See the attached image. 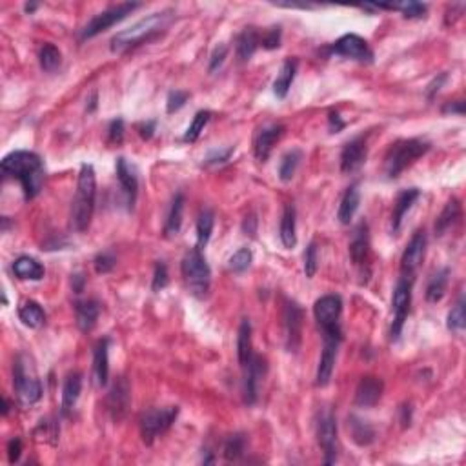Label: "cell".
Returning a JSON list of instances; mask_svg holds the SVG:
<instances>
[{"label":"cell","mask_w":466,"mask_h":466,"mask_svg":"<svg viewBox=\"0 0 466 466\" xmlns=\"http://www.w3.org/2000/svg\"><path fill=\"white\" fill-rule=\"evenodd\" d=\"M0 166L6 177H13L20 182L28 201L39 195L44 186V164L37 153L26 152V150L11 152L2 159Z\"/></svg>","instance_id":"obj_1"},{"label":"cell","mask_w":466,"mask_h":466,"mask_svg":"<svg viewBox=\"0 0 466 466\" xmlns=\"http://www.w3.org/2000/svg\"><path fill=\"white\" fill-rule=\"evenodd\" d=\"M95 197H97V177L91 164H82L77 182V193L71 208V224L77 231H86L91 224L95 211Z\"/></svg>","instance_id":"obj_2"},{"label":"cell","mask_w":466,"mask_h":466,"mask_svg":"<svg viewBox=\"0 0 466 466\" xmlns=\"http://www.w3.org/2000/svg\"><path fill=\"white\" fill-rule=\"evenodd\" d=\"M173 15L172 11H161V13H152V15L144 17L143 20H138L128 30L118 31L111 39V51L113 53H123L126 49L138 46L144 40H152L155 35L161 33L162 30H166L168 24L172 22Z\"/></svg>","instance_id":"obj_3"},{"label":"cell","mask_w":466,"mask_h":466,"mask_svg":"<svg viewBox=\"0 0 466 466\" xmlns=\"http://www.w3.org/2000/svg\"><path fill=\"white\" fill-rule=\"evenodd\" d=\"M181 271L188 292L197 299H204L211 286V270L204 256H202V250H199L195 246L190 251H186V256L182 259Z\"/></svg>","instance_id":"obj_4"},{"label":"cell","mask_w":466,"mask_h":466,"mask_svg":"<svg viewBox=\"0 0 466 466\" xmlns=\"http://www.w3.org/2000/svg\"><path fill=\"white\" fill-rule=\"evenodd\" d=\"M430 150V144L421 138H404L392 144L384 159V172L390 179H397L408 166L422 157Z\"/></svg>","instance_id":"obj_5"},{"label":"cell","mask_w":466,"mask_h":466,"mask_svg":"<svg viewBox=\"0 0 466 466\" xmlns=\"http://www.w3.org/2000/svg\"><path fill=\"white\" fill-rule=\"evenodd\" d=\"M179 415V406H164V408H150L141 415L138 427L141 436L146 445H153V441L166 433Z\"/></svg>","instance_id":"obj_6"},{"label":"cell","mask_w":466,"mask_h":466,"mask_svg":"<svg viewBox=\"0 0 466 466\" xmlns=\"http://www.w3.org/2000/svg\"><path fill=\"white\" fill-rule=\"evenodd\" d=\"M141 6L143 4H138V2H120V4H115L111 8H108V10H104L102 13L95 15L88 24L84 26L82 33H80V40L93 39L97 35L104 33L111 26H115L117 22H120V20H124L128 15H132L133 11L138 10Z\"/></svg>","instance_id":"obj_7"},{"label":"cell","mask_w":466,"mask_h":466,"mask_svg":"<svg viewBox=\"0 0 466 466\" xmlns=\"http://www.w3.org/2000/svg\"><path fill=\"white\" fill-rule=\"evenodd\" d=\"M323 354H321L319 366H317V373H315V384L317 386H326L332 375H334L335 359H337L339 344L343 341V332H341V328L326 330V332H323Z\"/></svg>","instance_id":"obj_8"},{"label":"cell","mask_w":466,"mask_h":466,"mask_svg":"<svg viewBox=\"0 0 466 466\" xmlns=\"http://www.w3.org/2000/svg\"><path fill=\"white\" fill-rule=\"evenodd\" d=\"M410 305H412V279L402 277V279H399L397 285H395L392 299L393 323L392 328H390V335H392L393 341L399 339V335H401L402 326L406 323L408 312H410Z\"/></svg>","instance_id":"obj_9"},{"label":"cell","mask_w":466,"mask_h":466,"mask_svg":"<svg viewBox=\"0 0 466 466\" xmlns=\"http://www.w3.org/2000/svg\"><path fill=\"white\" fill-rule=\"evenodd\" d=\"M13 384H15L20 401L24 404H35L42 399V384L37 375L28 372V364L22 361V357L17 359L15 366H13Z\"/></svg>","instance_id":"obj_10"},{"label":"cell","mask_w":466,"mask_h":466,"mask_svg":"<svg viewBox=\"0 0 466 466\" xmlns=\"http://www.w3.org/2000/svg\"><path fill=\"white\" fill-rule=\"evenodd\" d=\"M317 441L323 448L324 465H334L337 459V419L332 410H324L317 419Z\"/></svg>","instance_id":"obj_11"},{"label":"cell","mask_w":466,"mask_h":466,"mask_svg":"<svg viewBox=\"0 0 466 466\" xmlns=\"http://www.w3.org/2000/svg\"><path fill=\"white\" fill-rule=\"evenodd\" d=\"M242 368H244V388H242L244 402L248 406H251V404H256L257 399H259V388L260 383H262V377L266 375L268 364H266L265 357L251 354L250 361H248Z\"/></svg>","instance_id":"obj_12"},{"label":"cell","mask_w":466,"mask_h":466,"mask_svg":"<svg viewBox=\"0 0 466 466\" xmlns=\"http://www.w3.org/2000/svg\"><path fill=\"white\" fill-rule=\"evenodd\" d=\"M283 319H285L286 350L297 354L303 343V310L295 301H286Z\"/></svg>","instance_id":"obj_13"},{"label":"cell","mask_w":466,"mask_h":466,"mask_svg":"<svg viewBox=\"0 0 466 466\" xmlns=\"http://www.w3.org/2000/svg\"><path fill=\"white\" fill-rule=\"evenodd\" d=\"M341 314H343V299L339 295H323L321 299L315 301L314 315L321 328H323V332L341 328L339 326Z\"/></svg>","instance_id":"obj_14"},{"label":"cell","mask_w":466,"mask_h":466,"mask_svg":"<svg viewBox=\"0 0 466 466\" xmlns=\"http://www.w3.org/2000/svg\"><path fill=\"white\" fill-rule=\"evenodd\" d=\"M427 253V233L424 230H418L412 235L410 242L406 244V250L401 257V271L404 277H412L419 270L422 259Z\"/></svg>","instance_id":"obj_15"},{"label":"cell","mask_w":466,"mask_h":466,"mask_svg":"<svg viewBox=\"0 0 466 466\" xmlns=\"http://www.w3.org/2000/svg\"><path fill=\"white\" fill-rule=\"evenodd\" d=\"M129 402H132V390H129V383L124 377H118L115 384L111 386L106 399V406H108L109 415L113 421H123L126 418V413L129 410Z\"/></svg>","instance_id":"obj_16"},{"label":"cell","mask_w":466,"mask_h":466,"mask_svg":"<svg viewBox=\"0 0 466 466\" xmlns=\"http://www.w3.org/2000/svg\"><path fill=\"white\" fill-rule=\"evenodd\" d=\"M332 53L339 55V57H346V59H354V60H372V51L368 48V42L363 39V37H359L355 33H348L343 35L341 39L332 46L330 49Z\"/></svg>","instance_id":"obj_17"},{"label":"cell","mask_w":466,"mask_h":466,"mask_svg":"<svg viewBox=\"0 0 466 466\" xmlns=\"http://www.w3.org/2000/svg\"><path fill=\"white\" fill-rule=\"evenodd\" d=\"M368 157V146L363 137L352 138L350 143L344 144L343 152H341V170L344 173L357 172L359 168L363 166Z\"/></svg>","instance_id":"obj_18"},{"label":"cell","mask_w":466,"mask_h":466,"mask_svg":"<svg viewBox=\"0 0 466 466\" xmlns=\"http://www.w3.org/2000/svg\"><path fill=\"white\" fill-rule=\"evenodd\" d=\"M283 135H285V126L283 124H268L262 129H259L256 135V141H253V153H256L257 161H268L271 150H274V146Z\"/></svg>","instance_id":"obj_19"},{"label":"cell","mask_w":466,"mask_h":466,"mask_svg":"<svg viewBox=\"0 0 466 466\" xmlns=\"http://www.w3.org/2000/svg\"><path fill=\"white\" fill-rule=\"evenodd\" d=\"M384 383L379 377L366 375L359 381L357 390H355V406L359 408H372L375 406L381 397H383Z\"/></svg>","instance_id":"obj_20"},{"label":"cell","mask_w":466,"mask_h":466,"mask_svg":"<svg viewBox=\"0 0 466 466\" xmlns=\"http://www.w3.org/2000/svg\"><path fill=\"white\" fill-rule=\"evenodd\" d=\"M117 179L118 182H120V188H123L124 195H126L128 206L133 208L138 192V179L137 175H135V172H133V168L129 166L128 161L124 157L117 159Z\"/></svg>","instance_id":"obj_21"},{"label":"cell","mask_w":466,"mask_h":466,"mask_svg":"<svg viewBox=\"0 0 466 466\" xmlns=\"http://www.w3.org/2000/svg\"><path fill=\"white\" fill-rule=\"evenodd\" d=\"M75 314H77V326L80 332L88 334L97 326L98 315H100V305L95 299L79 301L75 305Z\"/></svg>","instance_id":"obj_22"},{"label":"cell","mask_w":466,"mask_h":466,"mask_svg":"<svg viewBox=\"0 0 466 466\" xmlns=\"http://www.w3.org/2000/svg\"><path fill=\"white\" fill-rule=\"evenodd\" d=\"M421 192H419L418 188H410V190H402L401 193L397 195V201L393 204V213H392V231L393 233H399L401 230L402 221H404V217L410 211V208L413 206V202L418 201Z\"/></svg>","instance_id":"obj_23"},{"label":"cell","mask_w":466,"mask_h":466,"mask_svg":"<svg viewBox=\"0 0 466 466\" xmlns=\"http://www.w3.org/2000/svg\"><path fill=\"white\" fill-rule=\"evenodd\" d=\"M370 251V235H368V224L361 222L355 228L354 237L350 241V257L354 260V265L361 266L366 262Z\"/></svg>","instance_id":"obj_24"},{"label":"cell","mask_w":466,"mask_h":466,"mask_svg":"<svg viewBox=\"0 0 466 466\" xmlns=\"http://www.w3.org/2000/svg\"><path fill=\"white\" fill-rule=\"evenodd\" d=\"M93 372L98 386H106L109 377V339H100L95 344Z\"/></svg>","instance_id":"obj_25"},{"label":"cell","mask_w":466,"mask_h":466,"mask_svg":"<svg viewBox=\"0 0 466 466\" xmlns=\"http://www.w3.org/2000/svg\"><path fill=\"white\" fill-rule=\"evenodd\" d=\"M80 392H82V375L79 372L69 373L64 381V386H62V404H60L62 415H69V412L79 401Z\"/></svg>","instance_id":"obj_26"},{"label":"cell","mask_w":466,"mask_h":466,"mask_svg":"<svg viewBox=\"0 0 466 466\" xmlns=\"http://www.w3.org/2000/svg\"><path fill=\"white\" fill-rule=\"evenodd\" d=\"M297 213H295L294 204H286L285 211H283V217H280V228H279V237L280 242L285 248L292 250L295 244H297Z\"/></svg>","instance_id":"obj_27"},{"label":"cell","mask_w":466,"mask_h":466,"mask_svg":"<svg viewBox=\"0 0 466 466\" xmlns=\"http://www.w3.org/2000/svg\"><path fill=\"white\" fill-rule=\"evenodd\" d=\"M359 204H361V190H359V184L355 182L346 190V193L341 199V204H339L337 219L341 221V224H350L352 222V219H354L359 210Z\"/></svg>","instance_id":"obj_28"},{"label":"cell","mask_w":466,"mask_h":466,"mask_svg":"<svg viewBox=\"0 0 466 466\" xmlns=\"http://www.w3.org/2000/svg\"><path fill=\"white\" fill-rule=\"evenodd\" d=\"M259 46H260V35L257 33L256 28H244L241 33L237 35L235 40L237 59L241 60V62L250 60Z\"/></svg>","instance_id":"obj_29"},{"label":"cell","mask_w":466,"mask_h":466,"mask_svg":"<svg viewBox=\"0 0 466 466\" xmlns=\"http://www.w3.org/2000/svg\"><path fill=\"white\" fill-rule=\"evenodd\" d=\"M348 432L352 436V441L357 447H370L375 441V430L372 428V424L363 421L357 415H350L348 418Z\"/></svg>","instance_id":"obj_30"},{"label":"cell","mask_w":466,"mask_h":466,"mask_svg":"<svg viewBox=\"0 0 466 466\" xmlns=\"http://www.w3.org/2000/svg\"><path fill=\"white\" fill-rule=\"evenodd\" d=\"M295 73H297V60L288 59L285 60V64L280 68L279 75L274 82V93L277 98H285L288 95L292 84H294Z\"/></svg>","instance_id":"obj_31"},{"label":"cell","mask_w":466,"mask_h":466,"mask_svg":"<svg viewBox=\"0 0 466 466\" xmlns=\"http://www.w3.org/2000/svg\"><path fill=\"white\" fill-rule=\"evenodd\" d=\"M13 271L19 279L26 280H40L44 277V268L40 265L39 260L33 259V257L22 256L13 262Z\"/></svg>","instance_id":"obj_32"},{"label":"cell","mask_w":466,"mask_h":466,"mask_svg":"<svg viewBox=\"0 0 466 466\" xmlns=\"http://www.w3.org/2000/svg\"><path fill=\"white\" fill-rule=\"evenodd\" d=\"M459 217H461V204H459L456 197H451L450 201L447 202V206L442 208L441 215L437 217L436 235H442L445 231L450 230L451 226L459 221Z\"/></svg>","instance_id":"obj_33"},{"label":"cell","mask_w":466,"mask_h":466,"mask_svg":"<svg viewBox=\"0 0 466 466\" xmlns=\"http://www.w3.org/2000/svg\"><path fill=\"white\" fill-rule=\"evenodd\" d=\"M19 319L22 321V324L28 326V328L37 330L40 328V326H44L46 314L39 303H35V301H26L24 305L19 308Z\"/></svg>","instance_id":"obj_34"},{"label":"cell","mask_w":466,"mask_h":466,"mask_svg":"<svg viewBox=\"0 0 466 466\" xmlns=\"http://www.w3.org/2000/svg\"><path fill=\"white\" fill-rule=\"evenodd\" d=\"M184 195L177 193L173 197L172 208H170V213H168L166 226H164V233L166 237H175L181 231L182 226V215H184Z\"/></svg>","instance_id":"obj_35"},{"label":"cell","mask_w":466,"mask_h":466,"mask_svg":"<svg viewBox=\"0 0 466 466\" xmlns=\"http://www.w3.org/2000/svg\"><path fill=\"white\" fill-rule=\"evenodd\" d=\"M251 323L250 319H242L237 335V357L241 366H244L251 357Z\"/></svg>","instance_id":"obj_36"},{"label":"cell","mask_w":466,"mask_h":466,"mask_svg":"<svg viewBox=\"0 0 466 466\" xmlns=\"http://www.w3.org/2000/svg\"><path fill=\"white\" fill-rule=\"evenodd\" d=\"M213 224H215V215H213V211L202 210L199 219H197V248H199V250H204L208 242H210Z\"/></svg>","instance_id":"obj_37"},{"label":"cell","mask_w":466,"mask_h":466,"mask_svg":"<svg viewBox=\"0 0 466 466\" xmlns=\"http://www.w3.org/2000/svg\"><path fill=\"white\" fill-rule=\"evenodd\" d=\"M448 277H450V270L448 268H442V270L437 271L433 275L430 283L427 286V301L428 303H439V301L445 297V292H447Z\"/></svg>","instance_id":"obj_38"},{"label":"cell","mask_w":466,"mask_h":466,"mask_svg":"<svg viewBox=\"0 0 466 466\" xmlns=\"http://www.w3.org/2000/svg\"><path fill=\"white\" fill-rule=\"evenodd\" d=\"M246 451V436L244 433H233L224 439L222 445V456L226 461H237L244 456Z\"/></svg>","instance_id":"obj_39"},{"label":"cell","mask_w":466,"mask_h":466,"mask_svg":"<svg viewBox=\"0 0 466 466\" xmlns=\"http://www.w3.org/2000/svg\"><path fill=\"white\" fill-rule=\"evenodd\" d=\"M301 161H303V152L301 150H292L280 159L279 164V179L283 182H289L295 177V172L299 168Z\"/></svg>","instance_id":"obj_40"},{"label":"cell","mask_w":466,"mask_h":466,"mask_svg":"<svg viewBox=\"0 0 466 466\" xmlns=\"http://www.w3.org/2000/svg\"><path fill=\"white\" fill-rule=\"evenodd\" d=\"M447 326L450 332L454 334H463V330L466 326V306H465V297H459L456 305L451 306L450 314H448Z\"/></svg>","instance_id":"obj_41"},{"label":"cell","mask_w":466,"mask_h":466,"mask_svg":"<svg viewBox=\"0 0 466 466\" xmlns=\"http://www.w3.org/2000/svg\"><path fill=\"white\" fill-rule=\"evenodd\" d=\"M39 59H40V68L44 69V71H48V73H51V71H55V69L60 66V62H62V55H60L57 46L49 44L48 42V44H44L40 48Z\"/></svg>","instance_id":"obj_42"},{"label":"cell","mask_w":466,"mask_h":466,"mask_svg":"<svg viewBox=\"0 0 466 466\" xmlns=\"http://www.w3.org/2000/svg\"><path fill=\"white\" fill-rule=\"evenodd\" d=\"M210 118H211L210 111H204V109H202V111L197 113L195 117H193L192 124L188 126L186 133H184V141H186V143H197V138L201 137V133L204 132L206 124L210 123Z\"/></svg>","instance_id":"obj_43"},{"label":"cell","mask_w":466,"mask_h":466,"mask_svg":"<svg viewBox=\"0 0 466 466\" xmlns=\"http://www.w3.org/2000/svg\"><path fill=\"white\" fill-rule=\"evenodd\" d=\"M251 259H253L251 251L248 250V248H241V250L235 251V253L231 256L230 270L233 271V274H242V271H246L250 268Z\"/></svg>","instance_id":"obj_44"},{"label":"cell","mask_w":466,"mask_h":466,"mask_svg":"<svg viewBox=\"0 0 466 466\" xmlns=\"http://www.w3.org/2000/svg\"><path fill=\"white\" fill-rule=\"evenodd\" d=\"M393 10L401 11L406 19H422L427 15V4L421 2H402V4H393Z\"/></svg>","instance_id":"obj_45"},{"label":"cell","mask_w":466,"mask_h":466,"mask_svg":"<svg viewBox=\"0 0 466 466\" xmlns=\"http://www.w3.org/2000/svg\"><path fill=\"white\" fill-rule=\"evenodd\" d=\"M235 152V146L230 147H215L204 157V166H215V164H224L226 161H230V157Z\"/></svg>","instance_id":"obj_46"},{"label":"cell","mask_w":466,"mask_h":466,"mask_svg":"<svg viewBox=\"0 0 466 466\" xmlns=\"http://www.w3.org/2000/svg\"><path fill=\"white\" fill-rule=\"evenodd\" d=\"M317 268H319V259H317V244L315 242H310L308 248L305 251V274L308 279H312L315 274H317Z\"/></svg>","instance_id":"obj_47"},{"label":"cell","mask_w":466,"mask_h":466,"mask_svg":"<svg viewBox=\"0 0 466 466\" xmlns=\"http://www.w3.org/2000/svg\"><path fill=\"white\" fill-rule=\"evenodd\" d=\"M115 265H117V257L113 256L111 251H102V253H98L93 260L95 271L102 275L109 274V271L115 268Z\"/></svg>","instance_id":"obj_48"},{"label":"cell","mask_w":466,"mask_h":466,"mask_svg":"<svg viewBox=\"0 0 466 466\" xmlns=\"http://www.w3.org/2000/svg\"><path fill=\"white\" fill-rule=\"evenodd\" d=\"M168 283H170V277H168V266L164 265L162 260H159L157 265H155L152 289L153 292H162V289L168 286Z\"/></svg>","instance_id":"obj_49"},{"label":"cell","mask_w":466,"mask_h":466,"mask_svg":"<svg viewBox=\"0 0 466 466\" xmlns=\"http://www.w3.org/2000/svg\"><path fill=\"white\" fill-rule=\"evenodd\" d=\"M188 102V93L186 91H179V89H175V91H172V93L168 95V100H166V111L168 113H175L179 111L181 108H184Z\"/></svg>","instance_id":"obj_50"},{"label":"cell","mask_w":466,"mask_h":466,"mask_svg":"<svg viewBox=\"0 0 466 466\" xmlns=\"http://www.w3.org/2000/svg\"><path fill=\"white\" fill-rule=\"evenodd\" d=\"M260 46L265 49H277L280 46V28L275 26L260 37Z\"/></svg>","instance_id":"obj_51"},{"label":"cell","mask_w":466,"mask_h":466,"mask_svg":"<svg viewBox=\"0 0 466 466\" xmlns=\"http://www.w3.org/2000/svg\"><path fill=\"white\" fill-rule=\"evenodd\" d=\"M124 141V120L123 118H115L111 120L108 128V143L109 144H123Z\"/></svg>","instance_id":"obj_52"},{"label":"cell","mask_w":466,"mask_h":466,"mask_svg":"<svg viewBox=\"0 0 466 466\" xmlns=\"http://www.w3.org/2000/svg\"><path fill=\"white\" fill-rule=\"evenodd\" d=\"M226 57H228V46H226V44L217 46V48L213 49V53H211L210 73H213V71H217V69L221 68Z\"/></svg>","instance_id":"obj_53"},{"label":"cell","mask_w":466,"mask_h":466,"mask_svg":"<svg viewBox=\"0 0 466 466\" xmlns=\"http://www.w3.org/2000/svg\"><path fill=\"white\" fill-rule=\"evenodd\" d=\"M20 454H22V441H20L19 437H15V439H11L10 445H8V457H10L11 465L19 463Z\"/></svg>","instance_id":"obj_54"},{"label":"cell","mask_w":466,"mask_h":466,"mask_svg":"<svg viewBox=\"0 0 466 466\" xmlns=\"http://www.w3.org/2000/svg\"><path fill=\"white\" fill-rule=\"evenodd\" d=\"M328 126H330V133H339V132H343L346 124H344L343 118L339 117L337 111H330Z\"/></svg>","instance_id":"obj_55"},{"label":"cell","mask_w":466,"mask_h":466,"mask_svg":"<svg viewBox=\"0 0 466 466\" xmlns=\"http://www.w3.org/2000/svg\"><path fill=\"white\" fill-rule=\"evenodd\" d=\"M155 126H157V123H155V120H146V123L138 124V126H137L138 135H141L144 141H150V138L153 137V133H155Z\"/></svg>","instance_id":"obj_56"},{"label":"cell","mask_w":466,"mask_h":466,"mask_svg":"<svg viewBox=\"0 0 466 466\" xmlns=\"http://www.w3.org/2000/svg\"><path fill=\"white\" fill-rule=\"evenodd\" d=\"M447 79H448V75L447 73H441V75H439V77H436V79H433L432 82L428 84V89H427L428 98L436 97V93H437V91H439V89H441L442 84L447 82Z\"/></svg>","instance_id":"obj_57"},{"label":"cell","mask_w":466,"mask_h":466,"mask_svg":"<svg viewBox=\"0 0 466 466\" xmlns=\"http://www.w3.org/2000/svg\"><path fill=\"white\" fill-rule=\"evenodd\" d=\"M442 113H451V115H465V102L463 100H454L442 106Z\"/></svg>","instance_id":"obj_58"},{"label":"cell","mask_w":466,"mask_h":466,"mask_svg":"<svg viewBox=\"0 0 466 466\" xmlns=\"http://www.w3.org/2000/svg\"><path fill=\"white\" fill-rule=\"evenodd\" d=\"M399 412H401L402 427L404 428L410 427V421H412V408H410V404H402V406L399 408Z\"/></svg>","instance_id":"obj_59"},{"label":"cell","mask_w":466,"mask_h":466,"mask_svg":"<svg viewBox=\"0 0 466 466\" xmlns=\"http://www.w3.org/2000/svg\"><path fill=\"white\" fill-rule=\"evenodd\" d=\"M256 226H257V219H256V217L251 215L250 219L246 217L244 224H242V230H244L246 235H248V233H250V235H253V233H256Z\"/></svg>","instance_id":"obj_60"},{"label":"cell","mask_w":466,"mask_h":466,"mask_svg":"<svg viewBox=\"0 0 466 466\" xmlns=\"http://www.w3.org/2000/svg\"><path fill=\"white\" fill-rule=\"evenodd\" d=\"M84 283H86V279H84L82 275H73V279H71V285H73L75 294H80V292H82Z\"/></svg>","instance_id":"obj_61"},{"label":"cell","mask_w":466,"mask_h":466,"mask_svg":"<svg viewBox=\"0 0 466 466\" xmlns=\"http://www.w3.org/2000/svg\"><path fill=\"white\" fill-rule=\"evenodd\" d=\"M97 100H98V95H97V91H93V93H91V97H89V100H88V106H86L88 113H93L95 109H97Z\"/></svg>","instance_id":"obj_62"},{"label":"cell","mask_w":466,"mask_h":466,"mask_svg":"<svg viewBox=\"0 0 466 466\" xmlns=\"http://www.w3.org/2000/svg\"><path fill=\"white\" fill-rule=\"evenodd\" d=\"M10 408H11L10 399L4 397V408H2V415H8V413H10Z\"/></svg>","instance_id":"obj_63"},{"label":"cell","mask_w":466,"mask_h":466,"mask_svg":"<svg viewBox=\"0 0 466 466\" xmlns=\"http://www.w3.org/2000/svg\"><path fill=\"white\" fill-rule=\"evenodd\" d=\"M37 8H39V4H26L24 6L26 13H33V11L37 10Z\"/></svg>","instance_id":"obj_64"}]
</instances>
